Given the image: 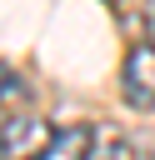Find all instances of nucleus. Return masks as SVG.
<instances>
[{"label": "nucleus", "instance_id": "f257e3e1", "mask_svg": "<svg viewBox=\"0 0 155 160\" xmlns=\"http://www.w3.org/2000/svg\"><path fill=\"white\" fill-rule=\"evenodd\" d=\"M120 95L130 110H155V40H135L120 65Z\"/></svg>", "mask_w": 155, "mask_h": 160}, {"label": "nucleus", "instance_id": "f03ea898", "mask_svg": "<svg viewBox=\"0 0 155 160\" xmlns=\"http://www.w3.org/2000/svg\"><path fill=\"white\" fill-rule=\"evenodd\" d=\"M50 125L35 115V110H10L0 120V155L5 160H35L45 145H50Z\"/></svg>", "mask_w": 155, "mask_h": 160}, {"label": "nucleus", "instance_id": "7ed1b4c3", "mask_svg": "<svg viewBox=\"0 0 155 160\" xmlns=\"http://www.w3.org/2000/svg\"><path fill=\"white\" fill-rule=\"evenodd\" d=\"M90 145H95V130H90V125H65V130L50 135V145H45L35 160H85Z\"/></svg>", "mask_w": 155, "mask_h": 160}, {"label": "nucleus", "instance_id": "20e7f679", "mask_svg": "<svg viewBox=\"0 0 155 160\" xmlns=\"http://www.w3.org/2000/svg\"><path fill=\"white\" fill-rule=\"evenodd\" d=\"M85 160H140V150L125 135H95V145H90Z\"/></svg>", "mask_w": 155, "mask_h": 160}, {"label": "nucleus", "instance_id": "39448f33", "mask_svg": "<svg viewBox=\"0 0 155 160\" xmlns=\"http://www.w3.org/2000/svg\"><path fill=\"white\" fill-rule=\"evenodd\" d=\"M15 100H25V80L0 65V105H15Z\"/></svg>", "mask_w": 155, "mask_h": 160}, {"label": "nucleus", "instance_id": "423d86ee", "mask_svg": "<svg viewBox=\"0 0 155 160\" xmlns=\"http://www.w3.org/2000/svg\"><path fill=\"white\" fill-rule=\"evenodd\" d=\"M145 35L155 40V0H145Z\"/></svg>", "mask_w": 155, "mask_h": 160}, {"label": "nucleus", "instance_id": "0eeeda50", "mask_svg": "<svg viewBox=\"0 0 155 160\" xmlns=\"http://www.w3.org/2000/svg\"><path fill=\"white\" fill-rule=\"evenodd\" d=\"M140 160H155V145H145V150H140Z\"/></svg>", "mask_w": 155, "mask_h": 160}, {"label": "nucleus", "instance_id": "6e6552de", "mask_svg": "<svg viewBox=\"0 0 155 160\" xmlns=\"http://www.w3.org/2000/svg\"><path fill=\"white\" fill-rule=\"evenodd\" d=\"M110 5H120V0H110Z\"/></svg>", "mask_w": 155, "mask_h": 160}]
</instances>
